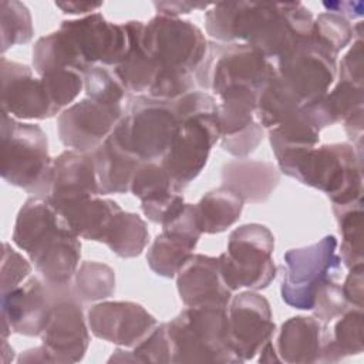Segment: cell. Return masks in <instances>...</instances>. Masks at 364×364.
I'll return each mask as SVG.
<instances>
[{"label":"cell","instance_id":"obj_1","mask_svg":"<svg viewBox=\"0 0 364 364\" xmlns=\"http://www.w3.org/2000/svg\"><path fill=\"white\" fill-rule=\"evenodd\" d=\"M313 14L301 1L212 3L206 33L218 43H245L270 61L286 55L311 36Z\"/></svg>","mask_w":364,"mask_h":364},{"label":"cell","instance_id":"obj_2","mask_svg":"<svg viewBox=\"0 0 364 364\" xmlns=\"http://www.w3.org/2000/svg\"><path fill=\"white\" fill-rule=\"evenodd\" d=\"M11 240L30 257L36 270L50 286L71 284L80 266V237L48 199L31 196L23 203Z\"/></svg>","mask_w":364,"mask_h":364},{"label":"cell","instance_id":"obj_3","mask_svg":"<svg viewBox=\"0 0 364 364\" xmlns=\"http://www.w3.org/2000/svg\"><path fill=\"white\" fill-rule=\"evenodd\" d=\"M142 43L156 65L155 78L145 95L173 101L195 90L193 75L209 44L196 24L156 14L144 24Z\"/></svg>","mask_w":364,"mask_h":364},{"label":"cell","instance_id":"obj_4","mask_svg":"<svg viewBox=\"0 0 364 364\" xmlns=\"http://www.w3.org/2000/svg\"><path fill=\"white\" fill-rule=\"evenodd\" d=\"M279 171L327 195L334 206L363 200V154L353 144H324L274 152Z\"/></svg>","mask_w":364,"mask_h":364},{"label":"cell","instance_id":"obj_5","mask_svg":"<svg viewBox=\"0 0 364 364\" xmlns=\"http://www.w3.org/2000/svg\"><path fill=\"white\" fill-rule=\"evenodd\" d=\"M178 127L172 142L159 159L182 192L208 164L213 145L220 139L216 98L203 90H193L172 101Z\"/></svg>","mask_w":364,"mask_h":364},{"label":"cell","instance_id":"obj_6","mask_svg":"<svg viewBox=\"0 0 364 364\" xmlns=\"http://www.w3.org/2000/svg\"><path fill=\"white\" fill-rule=\"evenodd\" d=\"M53 176L48 141L40 125L1 111V178L33 196L47 198Z\"/></svg>","mask_w":364,"mask_h":364},{"label":"cell","instance_id":"obj_7","mask_svg":"<svg viewBox=\"0 0 364 364\" xmlns=\"http://www.w3.org/2000/svg\"><path fill=\"white\" fill-rule=\"evenodd\" d=\"M166 328L172 363H239L230 348L228 307H186Z\"/></svg>","mask_w":364,"mask_h":364},{"label":"cell","instance_id":"obj_8","mask_svg":"<svg viewBox=\"0 0 364 364\" xmlns=\"http://www.w3.org/2000/svg\"><path fill=\"white\" fill-rule=\"evenodd\" d=\"M128 108L111 132L115 141L142 162L159 161L178 127L172 101L128 95Z\"/></svg>","mask_w":364,"mask_h":364},{"label":"cell","instance_id":"obj_9","mask_svg":"<svg viewBox=\"0 0 364 364\" xmlns=\"http://www.w3.org/2000/svg\"><path fill=\"white\" fill-rule=\"evenodd\" d=\"M273 250L274 236L264 225L245 223L232 230L226 250L218 256L228 289H267L277 273Z\"/></svg>","mask_w":364,"mask_h":364},{"label":"cell","instance_id":"obj_10","mask_svg":"<svg viewBox=\"0 0 364 364\" xmlns=\"http://www.w3.org/2000/svg\"><path fill=\"white\" fill-rule=\"evenodd\" d=\"M276 71L274 63L245 43L209 41L206 55L195 73V82L216 98L230 87L260 91Z\"/></svg>","mask_w":364,"mask_h":364},{"label":"cell","instance_id":"obj_11","mask_svg":"<svg viewBox=\"0 0 364 364\" xmlns=\"http://www.w3.org/2000/svg\"><path fill=\"white\" fill-rule=\"evenodd\" d=\"M283 259L286 269L280 286L282 300L297 310H311L318 290L336 280L341 266L333 235L304 247L290 249Z\"/></svg>","mask_w":364,"mask_h":364},{"label":"cell","instance_id":"obj_12","mask_svg":"<svg viewBox=\"0 0 364 364\" xmlns=\"http://www.w3.org/2000/svg\"><path fill=\"white\" fill-rule=\"evenodd\" d=\"M273 63L283 84L303 105L321 100L337 77V55L311 36Z\"/></svg>","mask_w":364,"mask_h":364},{"label":"cell","instance_id":"obj_13","mask_svg":"<svg viewBox=\"0 0 364 364\" xmlns=\"http://www.w3.org/2000/svg\"><path fill=\"white\" fill-rule=\"evenodd\" d=\"M87 323L81 301L75 297L73 287L63 289L40 336L53 363H78L84 358L90 346V327Z\"/></svg>","mask_w":364,"mask_h":364},{"label":"cell","instance_id":"obj_14","mask_svg":"<svg viewBox=\"0 0 364 364\" xmlns=\"http://www.w3.org/2000/svg\"><path fill=\"white\" fill-rule=\"evenodd\" d=\"M228 327L230 348L239 363L255 358L276 330L270 303L255 290L232 296L228 304Z\"/></svg>","mask_w":364,"mask_h":364},{"label":"cell","instance_id":"obj_15","mask_svg":"<svg viewBox=\"0 0 364 364\" xmlns=\"http://www.w3.org/2000/svg\"><path fill=\"white\" fill-rule=\"evenodd\" d=\"M122 115V105L102 104L85 97L58 114L60 141L73 151L91 154L111 135Z\"/></svg>","mask_w":364,"mask_h":364},{"label":"cell","instance_id":"obj_16","mask_svg":"<svg viewBox=\"0 0 364 364\" xmlns=\"http://www.w3.org/2000/svg\"><path fill=\"white\" fill-rule=\"evenodd\" d=\"M58 28L68 34L88 65L114 68L122 61L129 48L127 23L108 21L100 11L63 20Z\"/></svg>","mask_w":364,"mask_h":364},{"label":"cell","instance_id":"obj_17","mask_svg":"<svg viewBox=\"0 0 364 364\" xmlns=\"http://www.w3.org/2000/svg\"><path fill=\"white\" fill-rule=\"evenodd\" d=\"M1 111L18 121L47 119L60 111L53 104L40 77L27 64L0 58Z\"/></svg>","mask_w":364,"mask_h":364},{"label":"cell","instance_id":"obj_18","mask_svg":"<svg viewBox=\"0 0 364 364\" xmlns=\"http://www.w3.org/2000/svg\"><path fill=\"white\" fill-rule=\"evenodd\" d=\"M63 289L65 287H53L43 277L31 276L23 284L1 294V323L13 333L40 337Z\"/></svg>","mask_w":364,"mask_h":364},{"label":"cell","instance_id":"obj_19","mask_svg":"<svg viewBox=\"0 0 364 364\" xmlns=\"http://www.w3.org/2000/svg\"><path fill=\"white\" fill-rule=\"evenodd\" d=\"M87 321L91 333L119 347H135L156 324V318L134 301H100L90 307Z\"/></svg>","mask_w":364,"mask_h":364},{"label":"cell","instance_id":"obj_20","mask_svg":"<svg viewBox=\"0 0 364 364\" xmlns=\"http://www.w3.org/2000/svg\"><path fill=\"white\" fill-rule=\"evenodd\" d=\"M202 232L198 228L195 205L186 203L183 210L162 226L146 252L149 269L161 277L172 279L193 255Z\"/></svg>","mask_w":364,"mask_h":364},{"label":"cell","instance_id":"obj_21","mask_svg":"<svg viewBox=\"0 0 364 364\" xmlns=\"http://www.w3.org/2000/svg\"><path fill=\"white\" fill-rule=\"evenodd\" d=\"M129 192L141 200V210L161 226L175 219L185 208L182 192L159 161L141 162L134 172Z\"/></svg>","mask_w":364,"mask_h":364},{"label":"cell","instance_id":"obj_22","mask_svg":"<svg viewBox=\"0 0 364 364\" xmlns=\"http://www.w3.org/2000/svg\"><path fill=\"white\" fill-rule=\"evenodd\" d=\"M176 287L186 307H228L232 299V290L220 276L219 259L202 253H193L179 269Z\"/></svg>","mask_w":364,"mask_h":364},{"label":"cell","instance_id":"obj_23","mask_svg":"<svg viewBox=\"0 0 364 364\" xmlns=\"http://www.w3.org/2000/svg\"><path fill=\"white\" fill-rule=\"evenodd\" d=\"M330 337L327 324L316 317L296 316L286 320L272 338L279 363L313 364L326 363V347Z\"/></svg>","mask_w":364,"mask_h":364},{"label":"cell","instance_id":"obj_24","mask_svg":"<svg viewBox=\"0 0 364 364\" xmlns=\"http://www.w3.org/2000/svg\"><path fill=\"white\" fill-rule=\"evenodd\" d=\"M97 195H101V191L92 154L67 149L53 159L51 186L47 199L55 209Z\"/></svg>","mask_w":364,"mask_h":364},{"label":"cell","instance_id":"obj_25","mask_svg":"<svg viewBox=\"0 0 364 364\" xmlns=\"http://www.w3.org/2000/svg\"><path fill=\"white\" fill-rule=\"evenodd\" d=\"M279 181L280 171L272 162L239 158L222 166V186L237 193L243 202H264Z\"/></svg>","mask_w":364,"mask_h":364},{"label":"cell","instance_id":"obj_26","mask_svg":"<svg viewBox=\"0 0 364 364\" xmlns=\"http://www.w3.org/2000/svg\"><path fill=\"white\" fill-rule=\"evenodd\" d=\"M121 210V206L115 200L102 199L101 195L57 208V212L80 239L100 243H104L115 216Z\"/></svg>","mask_w":364,"mask_h":364},{"label":"cell","instance_id":"obj_27","mask_svg":"<svg viewBox=\"0 0 364 364\" xmlns=\"http://www.w3.org/2000/svg\"><path fill=\"white\" fill-rule=\"evenodd\" d=\"M91 154L101 195L129 192L134 172L142 161L125 151L112 134Z\"/></svg>","mask_w":364,"mask_h":364},{"label":"cell","instance_id":"obj_28","mask_svg":"<svg viewBox=\"0 0 364 364\" xmlns=\"http://www.w3.org/2000/svg\"><path fill=\"white\" fill-rule=\"evenodd\" d=\"M31 63L38 77L55 71L75 70L82 74L88 65L74 41L63 30H55L40 37L31 50Z\"/></svg>","mask_w":364,"mask_h":364},{"label":"cell","instance_id":"obj_29","mask_svg":"<svg viewBox=\"0 0 364 364\" xmlns=\"http://www.w3.org/2000/svg\"><path fill=\"white\" fill-rule=\"evenodd\" d=\"M142 21H127L129 31V48L122 61L114 67V73L132 95L146 94L156 74V65L142 43Z\"/></svg>","mask_w":364,"mask_h":364},{"label":"cell","instance_id":"obj_30","mask_svg":"<svg viewBox=\"0 0 364 364\" xmlns=\"http://www.w3.org/2000/svg\"><path fill=\"white\" fill-rule=\"evenodd\" d=\"M243 203V199L237 193L225 186L206 192L200 200L195 203L199 230L206 235L228 230L239 220Z\"/></svg>","mask_w":364,"mask_h":364},{"label":"cell","instance_id":"obj_31","mask_svg":"<svg viewBox=\"0 0 364 364\" xmlns=\"http://www.w3.org/2000/svg\"><path fill=\"white\" fill-rule=\"evenodd\" d=\"M257 90L249 87H230L218 95V115L222 136L242 132L257 121Z\"/></svg>","mask_w":364,"mask_h":364},{"label":"cell","instance_id":"obj_32","mask_svg":"<svg viewBox=\"0 0 364 364\" xmlns=\"http://www.w3.org/2000/svg\"><path fill=\"white\" fill-rule=\"evenodd\" d=\"M301 107V101L283 84L277 71H274L257 94L256 119L269 131Z\"/></svg>","mask_w":364,"mask_h":364},{"label":"cell","instance_id":"obj_33","mask_svg":"<svg viewBox=\"0 0 364 364\" xmlns=\"http://www.w3.org/2000/svg\"><path fill=\"white\" fill-rule=\"evenodd\" d=\"M364 350V314L363 309L348 307L337 317L330 330L326 347V363H337L348 355H357Z\"/></svg>","mask_w":364,"mask_h":364},{"label":"cell","instance_id":"obj_34","mask_svg":"<svg viewBox=\"0 0 364 364\" xmlns=\"http://www.w3.org/2000/svg\"><path fill=\"white\" fill-rule=\"evenodd\" d=\"M149 242V232L145 220L132 212L121 210L104 240L112 253L122 259L139 256Z\"/></svg>","mask_w":364,"mask_h":364},{"label":"cell","instance_id":"obj_35","mask_svg":"<svg viewBox=\"0 0 364 364\" xmlns=\"http://www.w3.org/2000/svg\"><path fill=\"white\" fill-rule=\"evenodd\" d=\"M333 212L338 223V230L341 235L340 259L346 267H353L364 262L363 253V200L346 205L334 206Z\"/></svg>","mask_w":364,"mask_h":364},{"label":"cell","instance_id":"obj_36","mask_svg":"<svg viewBox=\"0 0 364 364\" xmlns=\"http://www.w3.org/2000/svg\"><path fill=\"white\" fill-rule=\"evenodd\" d=\"M73 290L81 301H102L115 291V272L105 263L85 260L74 274Z\"/></svg>","mask_w":364,"mask_h":364},{"label":"cell","instance_id":"obj_37","mask_svg":"<svg viewBox=\"0 0 364 364\" xmlns=\"http://www.w3.org/2000/svg\"><path fill=\"white\" fill-rule=\"evenodd\" d=\"M1 16V53L9 48L26 44L33 38V20L26 4L17 0L0 1Z\"/></svg>","mask_w":364,"mask_h":364},{"label":"cell","instance_id":"obj_38","mask_svg":"<svg viewBox=\"0 0 364 364\" xmlns=\"http://www.w3.org/2000/svg\"><path fill=\"white\" fill-rule=\"evenodd\" d=\"M311 38L338 57V53L355 38V28L346 17L324 11L313 21Z\"/></svg>","mask_w":364,"mask_h":364},{"label":"cell","instance_id":"obj_39","mask_svg":"<svg viewBox=\"0 0 364 364\" xmlns=\"http://www.w3.org/2000/svg\"><path fill=\"white\" fill-rule=\"evenodd\" d=\"M84 91L88 98L109 105H122L129 95L114 70L104 65H92L85 71Z\"/></svg>","mask_w":364,"mask_h":364},{"label":"cell","instance_id":"obj_40","mask_svg":"<svg viewBox=\"0 0 364 364\" xmlns=\"http://www.w3.org/2000/svg\"><path fill=\"white\" fill-rule=\"evenodd\" d=\"M132 363H172V347L166 323L156 324L132 350Z\"/></svg>","mask_w":364,"mask_h":364},{"label":"cell","instance_id":"obj_41","mask_svg":"<svg viewBox=\"0 0 364 364\" xmlns=\"http://www.w3.org/2000/svg\"><path fill=\"white\" fill-rule=\"evenodd\" d=\"M347 309L348 304L343 296L341 286H338L334 280L324 284L318 290L311 311L314 313L316 318H318L324 324H328Z\"/></svg>","mask_w":364,"mask_h":364},{"label":"cell","instance_id":"obj_42","mask_svg":"<svg viewBox=\"0 0 364 364\" xmlns=\"http://www.w3.org/2000/svg\"><path fill=\"white\" fill-rule=\"evenodd\" d=\"M31 264L7 242L3 243L1 255V294L16 289L30 274Z\"/></svg>","mask_w":364,"mask_h":364},{"label":"cell","instance_id":"obj_43","mask_svg":"<svg viewBox=\"0 0 364 364\" xmlns=\"http://www.w3.org/2000/svg\"><path fill=\"white\" fill-rule=\"evenodd\" d=\"M263 136L264 128L256 121L242 132H237L230 136H222L220 146L223 148V151L233 156L246 158L247 155L256 151L259 144L263 141Z\"/></svg>","mask_w":364,"mask_h":364},{"label":"cell","instance_id":"obj_44","mask_svg":"<svg viewBox=\"0 0 364 364\" xmlns=\"http://www.w3.org/2000/svg\"><path fill=\"white\" fill-rule=\"evenodd\" d=\"M363 46H364L363 37H355L353 40V46L344 54V57L338 64V68H337L338 80L363 85V81H364L363 80V68H364Z\"/></svg>","mask_w":364,"mask_h":364},{"label":"cell","instance_id":"obj_45","mask_svg":"<svg viewBox=\"0 0 364 364\" xmlns=\"http://www.w3.org/2000/svg\"><path fill=\"white\" fill-rule=\"evenodd\" d=\"M363 263L350 267V272L341 286L343 296L348 306L363 309V284H364V274H363Z\"/></svg>","mask_w":364,"mask_h":364},{"label":"cell","instance_id":"obj_46","mask_svg":"<svg viewBox=\"0 0 364 364\" xmlns=\"http://www.w3.org/2000/svg\"><path fill=\"white\" fill-rule=\"evenodd\" d=\"M156 14H164L169 17H179L181 14H189L196 9L208 10L210 4L208 3H188V1H155Z\"/></svg>","mask_w":364,"mask_h":364},{"label":"cell","instance_id":"obj_47","mask_svg":"<svg viewBox=\"0 0 364 364\" xmlns=\"http://www.w3.org/2000/svg\"><path fill=\"white\" fill-rule=\"evenodd\" d=\"M55 6L63 10L65 14L73 16H88L91 13L98 11L100 7H102V3H91V1H55Z\"/></svg>","mask_w":364,"mask_h":364},{"label":"cell","instance_id":"obj_48","mask_svg":"<svg viewBox=\"0 0 364 364\" xmlns=\"http://www.w3.org/2000/svg\"><path fill=\"white\" fill-rule=\"evenodd\" d=\"M323 6L327 9V11L340 14L343 17L348 18H355V17H361L363 16V3L357 1H336V3H327L324 1Z\"/></svg>","mask_w":364,"mask_h":364}]
</instances>
